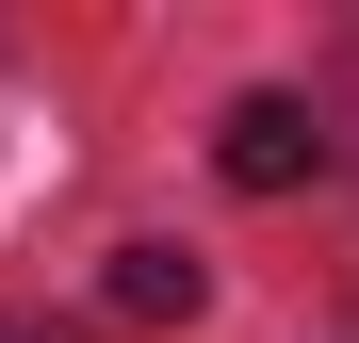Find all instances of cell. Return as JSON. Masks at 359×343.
Masks as SVG:
<instances>
[{"instance_id": "7a4b0ae2", "label": "cell", "mask_w": 359, "mask_h": 343, "mask_svg": "<svg viewBox=\"0 0 359 343\" xmlns=\"http://www.w3.org/2000/svg\"><path fill=\"white\" fill-rule=\"evenodd\" d=\"M114 311H131V327H196L212 311V262L196 246H114Z\"/></svg>"}, {"instance_id": "6da1fadb", "label": "cell", "mask_w": 359, "mask_h": 343, "mask_svg": "<svg viewBox=\"0 0 359 343\" xmlns=\"http://www.w3.org/2000/svg\"><path fill=\"white\" fill-rule=\"evenodd\" d=\"M212 163H229V180H245V196H294V180H311V163H327V114L311 98H229V131H212Z\"/></svg>"}, {"instance_id": "3957f363", "label": "cell", "mask_w": 359, "mask_h": 343, "mask_svg": "<svg viewBox=\"0 0 359 343\" xmlns=\"http://www.w3.org/2000/svg\"><path fill=\"white\" fill-rule=\"evenodd\" d=\"M0 343H66V327H49V311H0Z\"/></svg>"}]
</instances>
